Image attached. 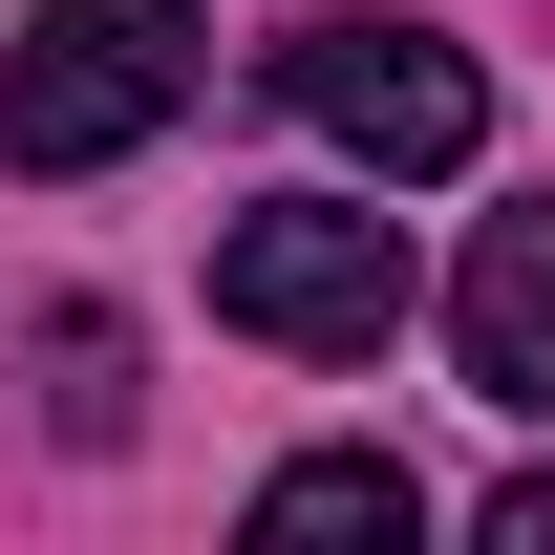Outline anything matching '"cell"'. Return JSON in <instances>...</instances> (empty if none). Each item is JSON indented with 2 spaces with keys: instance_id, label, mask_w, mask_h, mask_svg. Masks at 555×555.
Listing matches in <instances>:
<instances>
[{
  "instance_id": "cell-4",
  "label": "cell",
  "mask_w": 555,
  "mask_h": 555,
  "mask_svg": "<svg viewBox=\"0 0 555 555\" xmlns=\"http://www.w3.org/2000/svg\"><path fill=\"white\" fill-rule=\"evenodd\" d=\"M449 363H470V406L555 427V193H513L470 235V278H449Z\"/></svg>"
},
{
  "instance_id": "cell-2",
  "label": "cell",
  "mask_w": 555,
  "mask_h": 555,
  "mask_svg": "<svg viewBox=\"0 0 555 555\" xmlns=\"http://www.w3.org/2000/svg\"><path fill=\"white\" fill-rule=\"evenodd\" d=\"M214 321H235V343H299V363H385L406 235H385L363 193H257L235 235H214Z\"/></svg>"
},
{
  "instance_id": "cell-1",
  "label": "cell",
  "mask_w": 555,
  "mask_h": 555,
  "mask_svg": "<svg viewBox=\"0 0 555 555\" xmlns=\"http://www.w3.org/2000/svg\"><path fill=\"white\" fill-rule=\"evenodd\" d=\"M193 86H214V22H193V0H22L0 150H22V171H107V150H150Z\"/></svg>"
},
{
  "instance_id": "cell-5",
  "label": "cell",
  "mask_w": 555,
  "mask_h": 555,
  "mask_svg": "<svg viewBox=\"0 0 555 555\" xmlns=\"http://www.w3.org/2000/svg\"><path fill=\"white\" fill-rule=\"evenodd\" d=\"M257 534H385L406 555L427 491H406V449H299V470H257Z\"/></svg>"
},
{
  "instance_id": "cell-6",
  "label": "cell",
  "mask_w": 555,
  "mask_h": 555,
  "mask_svg": "<svg viewBox=\"0 0 555 555\" xmlns=\"http://www.w3.org/2000/svg\"><path fill=\"white\" fill-rule=\"evenodd\" d=\"M22 385H65V427L107 449V427H129V321H107V299H65V321L22 343Z\"/></svg>"
},
{
  "instance_id": "cell-3",
  "label": "cell",
  "mask_w": 555,
  "mask_h": 555,
  "mask_svg": "<svg viewBox=\"0 0 555 555\" xmlns=\"http://www.w3.org/2000/svg\"><path fill=\"white\" fill-rule=\"evenodd\" d=\"M278 107H299L321 150H363L385 193H427V171H470V150H491L470 43H427V22H299V43H278Z\"/></svg>"
},
{
  "instance_id": "cell-7",
  "label": "cell",
  "mask_w": 555,
  "mask_h": 555,
  "mask_svg": "<svg viewBox=\"0 0 555 555\" xmlns=\"http://www.w3.org/2000/svg\"><path fill=\"white\" fill-rule=\"evenodd\" d=\"M491 555H555V470H513V491H491Z\"/></svg>"
}]
</instances>
